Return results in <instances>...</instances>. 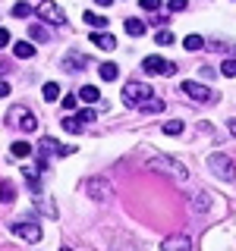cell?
Masks as SVG:
<instances>
[{"label": "cell", "instance_id": "obj_1", "mask_svg": "<svg viewBox=\"0 0 236 251\" xmlns=\"http://www.w3.org/2000/svg\"><path fill=\"white\" fill-rule=\"evenodd\" d=\"M145 167H148V170H154V173H167V176H173L177 182H186V179H189V170H186L179 160L167 157V154H154V157H148Z\"/></svg>", "mask_w": 236, "mask_h": 251}, {"label": "cell", "instance_id": "obj_2", "mask_svg": "<svg viewBox=\"0 0 236 251\" xmlns=\"http://www.w3.org/2000/svg\"><path fill=\"white\" fill-rule=\"evenodd\" d=\"M208 170L214 173L217 179H224V182H233V179H236V163L227 154H220V151L208 154Z\"/></svg>", "mask_w": 236, "mask_h": 251}, {"label": "cell", "instance_id": "obj_3", "mask_svg": "<svg viewBox=\"0 0 236 251\" xmlns=\"http://www.w3.org/2000/svg\"><path fill=\"white\" fill-rule=\"evenodd\" d=\"M148 98H151V85L148 82H126L123 85V100L129 107H142Z\"/></svg>", "mask_w": 236, "mask_h": 251}, {"label": "cell", "instance_id": "obj_4", "mask_svg": "<svg viewBox=\"0 0 236 251\" xmlns=\"http://www.w3.org/2000/svg\"><path fill=\"white\" fill-rule=\"evenodd\" d=\"M35 13H38V19H41L44 25H66V13H63L54 0H41Z\"/></svg>", "mask_w": 236, "mask_h": 251}, {"label": "cell", "instance_id": "obj_5", "mask_svg": "<svg viewBox=\"0 0 236 251\" xmlns=\"http://www.w3.org/2000/svg\"><path fill=\"white\" fill-rule=\"evenodd\" d=\"M6 123H10V126H19L22 132H35L38 129V120H35V113H31L29 107H10Z\"/></svg>", "mask_w": 236, "mask_h": 251}, {"label": "cell", "instance_id": "obj_6", "mask_svg": "<svg viewBox=\"0 0 236 251\" xmlns=\"http://www.w3.org/2000/svg\"><path fill=\"white\" fill-rule=\"evenodd\" d=\"M85 192H88V198H94V201H114V185H110L107 179H88V182H85Z\"/></svg>", "mask_w": 236, "mask_h": 251}, {"label": "cell", "instance_id": "obj_7", "mask_svg": "<svg viewBox=\"0 0 236 251\" xmlns=\"http://www.w3.org/2000/svg\"><path fill=\"white\" fill-rule=\"evenodd\" d=\"M183 91L195 100V104H214V91H211L208 85H202V82H183Z\"/></svg>", "mask_w": 236, "mask_h": 251}, {"label": "cell", "instance_id": "obj_8", "mask_svg": "<svg viewBox=\"0 0 236 251\" xmlns=\"http://www.w3.org/2000/svg\"><path fill=\"white\" fill-rule=\"evenodd\" d=\"M13 235L22 239V242H38V239H41V226H38V223H16Z\"/></svg>", "mask_w": 236, "mask_h": 251}, {"label": "cell", "instance_id": "obj_9", "mask_svg": "<svg viewBox=\"0 0 236 251\" xmlns=\"http://www.w3.org/2000/svg\"><path fill=\"white\" fill-rule=\"evenodd\" d=\"M145 73L148 75H157V73H164V75H173L177 73V66L167 60H161V57H145Z\"/></svg>", "mask_w": 236, "mask_h": 251}, {"label": "cell", "instance_id": "obj_10", "mask_svg": "<svg viewBox=\"0 0 236 251\" xmlns=\"http://www.w3.org/2000/svg\"><path fill=\"white\" fill-rule=\"evenodd\" d=\"M161 251H192V242L186 235H170V239L161 242Z\"/></svg>", "mask_w": 236, "mask_h": 251}, {"label": "cell", "instance_id": "obj_11", "mask_svg": "<svg viewBox=\"0 0 236 251\" xmlns=\"http://www.w3.org/2000/svg\"><path fill=\"white\" fill-rule=\"evenodd\" d=\"M91 44L98 47V50H114V47H117V38L107 35V31H91Z\"/></svg>", "mask_w": 236, "mask_h": 251}, {"label": "cell", "instance_id": "obj_12", "mask_svg": "<svg viewBox=\"0 0 236 251\" xmlns=\"http://www.w3.org/2000/svg\"><path fill=\"white\" fill-rule=\"evenodd\" d=\"M98 73H101V78H104V82H117V75H120V66H117V63H101Z\"/></svg>", "mask_w": 236, "mask_h": 251}, {"label": "cell", "instance_id": "obj_13", "mask_svg": "<svg viewBox=\"0 0 236 251\" xmlns=\"http://www.w3.org/2000/svg\"><path fill=\"white\" fill-rule=\"evenodd\" d=\"M13 53H16V57H22V60H29V57H35V44H31V41H16L13 44Z\"/></svg>", "mask_w": 236, "mask_h": 251}, {"label": "cell", "instance_id": "obj_14", "mask_svg": "<svg viewBox=\"0 0 236 251\" xmlns=\"http://www.w3.org/2000/svg\"><path fill=\"white\" fill-rule=\"evenodd\" d=\"M29 35H31V41H38V44H47V41H51V31H47L44 25H31Z\"/></svg>", "mask_w": 236, "mask_h": 251}, {"label": "cell", "instance_id": "obj_15", "mask_svg": "<svg viewBox=\"0 0 236 251\" xmlns=\"http://www.w3.org/2000/svg\"><path fill=\"white\" fill-rule=\"evenodd\" d=\"M60 126H63V129H66V132H73V135H79V132L85 129V126L79 123V116H69V113L63 116V123H60Z\"/></svg>", "mask_w": 236, "mask_h": 251}, {"label": "cell", "instance_id": "obj_16", "mask_svg": "<svg viewBox=\"0 0 236 251\" xmlns=\"http://www.w3.org/2000/svg\"><path fill=\"white\" fill-rule=\"evenodd\" d=\"M126 35H132V38L145 35V22L142 19H126Z\"/></svg>", "mask_w": 236, "mask_h": 251}, {"label": "cell", "instance_id": "obj_17", "mask_svg": "<svg viewBox=\"0 0 236 251\" xmlns=\"http://www.w3.org/2000/svg\"><path fill=\"white\" fill-rule=\"evenodd\" d=\"M10 151H13L16 160H22V157H29V154H31V145H29V141H13Z\"/></svg>", "mask_w": 236, "mask_h": 251}, {"label": "cell", "instance_id": "obj_18", "mask_svg": "<svg viewBox=\"0 0 236 251\" xmlns=\"http://www.w3.org/2000/svg\"><path fill=\"white\" fill-rule=\"evenodd\" d=\"M192 207H195V210H208V207H211L208 192H195V195H192Z\"/></svg>", "mask_w": 236, "mask_h": 251}, {"label": "cell", "instance_id": "obj_19", "mask_svg": "<svg viewBox=\"0 0 236 251\" xmlns=\"http://www.w3.org/2000/svg\"><path fill=\"white\" fill-rule=\"evenodd\" d=\"M183 47H186V50H202V47H205V38L202 35H186L183 38Z\"/></svg>", "mask_w": 236, "mask_h": 251}, {"label": "cell", "instance_id": "obj_20", "mask_svg": "<svg viewBox=\"0 0 236 251\" xmlns=\"http://www.w3.org/2000/svg\"><path fill=\"white\" fill-rule=\"evenodd\" d=\"M16 198V188H13V182H10V179H3V182H0V201H13Z\"/></svg>", "mask_w": 236, "mask_h": 251}, {"label": "cell", "instance_id": "obj_21", "mask_svg": "<svg viewBox=\"0 0 236 251\" xmlns=\"http://www.w3.org/2000/svg\"><path fill=\"white\" fill-rule=\"evenodd\" d=\"M79 98H82V100H88V104H94V100H101V91L94 88V85H85V88L79 91Z\"/></svg>", "mask_w": 236, "mask_h": 251}, {"label": "cell", "instance_id": "obj_22", "mask_svg": "<svg viewBox=\"0 0 236 251\" xmlns=\"http://www.w3.org/2000/svg\"><path fill=\"white\" fill-rule=\"evenodd\" d=\"M139 110H145V113H161L164 110V100H157V98H148L145 104H142Z\"/></svg>", "mask_w": 236, "mask_h": 251}, {"label": "cell", "instance_id": "obj_23", "mask_svg": "<svg viewBox=\"0 0 236 251\" xmlns=\"http://www.w3.org/2000/svg\"><path fill=\"white\" fill-rule=\"evenodd\" d=\"M164 135H183V123H179V120L164 123Z\"/></svg>", "mask_w": 236, "mask_h": 251}, {"label": "cell", "instance_id": "obj_24", "mask_svg": "<svg viewBox=\"0 0 236 251\" xmlns=\"http://www.w3.org/2000/svg\"><path fill=\"white\" fill-rule=\"evenodd\" d=\"M60 98V85L57 82H47L44 85V100H57Z\"/></svg>", "mask_w": 236, "mask_h": 251}, {"label": "cell", "instance_id": "obj_25", "mask_svg": "<svg viewBox=\"0 0 236 251\" xmlns=\"http://www.w3.org/2000/svg\"><path fill=\"white\" fill-rule=\"evenodd\" d=\"M85 25H94V28H104L107 19L104 16H94V13H85Z\"/></svg>", "mask_w": 236, "mask_h": 251}, {"label": "cell", "instance_id": "obj_26", "mask_svg": "<svg viewBox=\"0 0 236 251\" xmlns=\"http://www.w3.org/2000/svg\"><path fill=\"white\" fill-rule=\"evenodd\" d=\"M60 104H63V110H66V113H73V110L79 107V98H76V94H63Z\"/></svg>", "mask_w": 236, "mask_h": 251}, {"label": "cell", "instance_id": "obj_27", "mask_svg": "<svg viewBox=\"0 0 236 251\" xmlns=\"http://www.w3.org/2000/svg\"><path fill=\"white\" fill-rule=\"evenodd\" d=\"M154 41L161 44V47H167V44H173V31H167V28H161V31H157V35H154Z\"/></svg>", "mask_w": 236, "mask_h": 251}, {"label": "cell", "instance_id": "obj_28", "mask_svg": "<svg viewBox=\"0 0 236 251\" xmlns=\"http://www.w3.org/2000/svg\"><path fill=\"white\" fill-rule=\"evenodd\" d=\"M10 13L16 16V19H26V16H31V6H29V3H16Z\"/></svg>", "mask_w": 236, "mask_h": 251}, {"label": "cell", "instance_id": "obj_29", "mask_svg": "<svg viewBox=\"0 0 236 251\" xmlns=\"http://www.w3.org/2000/svg\"><path fill=\"white\" fill-rule=\"evenodd\" d=\"M220 75H236V60H224V63H220Z\"/></svg>", "mask_w": 236, "mask_h": 251}, {"label": "cell", "instance_id": "obj_30", "mask_svg": "<svg viewBox=\"0 0 236 251\" xmlns=\"http://www.w3.org/2000/svg\"><path fill=\"white\" fill-rule=\"evenodd\" d=\"M139 3H142V10H148V13L161 10V0H139Z\"/></svg>", "mask_w": 236, "mask_h": 251}, {"label": "cell", "instance_id": "obj_31", "mask_svg": "<svg viewBox=\"0 0 236 251\" xmlns=\"http://www.w3.org/2000/svg\"><path fill=\"white\" fill-rule=\"evenodd\" d=\"M63 66H66V69H69V66H73V69H82L85 60H82V57H66V60H63Z\"/></svg>", "mask_w": 236, "mask_h": 251}, {"label": "cell", "instance_id": "obj_32", "mask_svg": "<svg viewBox=\"0 0 236 251\" xmlns=\"http://www.w3.org/2000/svg\"><path fill=\"white\" fill-rule=\"evenodd\" d=\"M79 123H82V126L94 123V110H82V113H79Z\"/></svg>", "mask_w": 236, "mask_h": 251}, {"label": "cell", "instance_id": "obj_33", "mask_svg": "<svg viewBox=\"0 0 236 251\" xmlns=\"http://www.w3.org/2000/svg\"><path fill=\"white\" fill-rule=\"evenodd\" d=\"M167 6H170V10H186V0H167Z\"/></svg>", "mask_w": 236, "mask_h": 251}, {"label": "cell", "instance_id": "obj_34", "mask_svg": "<svg viewBox=\"0 0 236 251\" xmlns=\"http://www.w3.org/2000/svg\"><path fill=\"white\" fill-rule=\"evenodd\" d=\"M6 44H10V31L0 28V47H6Z\"/></svg>", "mask_w": 236, "mask_h": 251}, {"label": "cell", "instance_id": "obj_35", "mask_svg": "<svg viewBox=\"0 0 236 251\" xmlns=\"http://www.w3.org/2000/svg\"><path fill=\"white\" fill-rule=\"evenodd\" d=\"M6 94H10V82H3V78H0V98H6Z\"/></svg>", "mask_w": 236, "mask_h": 251}, {"label": "cell", "instance_id": "obj_36", "mask_svg": "<svg viewBox=\"0 0 236 251\" xmlns=\"http://www.w3.org/2000/svg\"><path fill=\"white\" fill-rule=\"evenodd\" d=\"M94 3H98V6H110V3H114V0H94Z\"/></svg>", "mask_w": 236, "mask_h": 251}, {"label": "cell", "instance_id": "obj_37", "mask_svg": "<svg viewBox=\"0 0 236 251\" xmlns=\"http://www.w3.org/2000/svg\"><path fill=\"white\" fill-rule=\"evenodd\" d=\"M230 132H233V135H236V116H233V120H230Z\"/></svg>", "mask_w": 236, "mask_h": 251}, {"label": "cell", "instance_id": "obj_38", "mask_svg": "<svg viewBox=\"0 0 236 251\" xmlns=\"http://www.w3.org/2000/svg\"><path fill=\"white\" fill-rule=\"evenodd\" d=\"M63 251H69V248H63Z\"/></svg>", "mask_w": 236, "mask_h": 251}]
</instances>
